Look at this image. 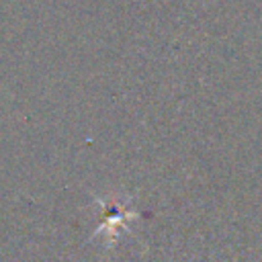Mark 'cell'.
Listing matches in <instances>:
<instances>
[{
  "label": "cell",
  "mask_w": 262,
  "mask_h": 262,
  "mask_svg": "<svg viewBox=\"0 0 262 262\" xmlns=\"http://www.w3.org/2000/svg\"><path fill=\"white\" fill-rule=\"evenodd\" d=\"M94 205L100 207L102 213V223L98 225V229L90 235L92 239L98 235H104L106 244H115L123 231H129V223L133 219L139 217V213L131 207V196H123V199H94Z\"/></svg>",
  "instance_id": "6da1fadb"
}]
</instances>
